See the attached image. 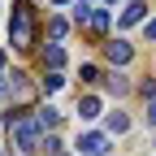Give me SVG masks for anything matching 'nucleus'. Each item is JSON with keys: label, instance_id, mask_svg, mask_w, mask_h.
<instances>
[{"label": "nucleus", "instance_id": "nucleus-1", "mask_svg": "<svg viewBox=\"0 0 156 156\" xmlns=\"http://www.w3.org/2000/svg\"><path fill=\"white\" fill-rule=\"evenodd\" d=\"M5 122H9V130H13V143L22 147V152H44V126H39V117L9 113Z\"/></svg>", "mask_w": 156, "mask_h": 156}, {"label": "nucleus", "instance_id": "nucleus-2", "mask_svg": "<svg viewBox=\"0 0 156 156\" xmlns=\"http://www.w3.org/2000/svg\"><path fill=\"white\" fill-rule=\"evenodd\" d=\"M30 35H35V9L26 0H17L13 13H9V44L13 48H30Z\"/></svg>", "mask_w": 156, "mask_h": 156}, {"label": "nucleus", "instance_id": "nucleus-3", "mask_svg": "<svg viewBox=\"0 0 156 156\" xmlns=\"http://www.w3.org/2000/svg\"><path fill=\"white\" fill-rule=\"evenodd\" d=\"M74 22H78V26H87L91 35H104V30H108V9H91V5H78V9H74Z\"/></svg>", "mask_w": 156, "mask_h": 156}, {"label": "nucleus", "instance_id": "nucleus-4", "mask_svg": "<svg viewBox=\"0 0 156 156\" xmlns=\"http://www.w3.org/2000/svg\"><path fill=\"white\" fill-rule=\"evenodd\" d=\"M30 95H35V87H30V74L13 69V74H9V100H13V104H26Z\"/></svg>", "mask_w": 156, "mask_h": 156}, {"label": "nucleus", "instance_id": "nucleus-5", "mask_svg": "<svg viewBox=\"0 0 156 156\" xmlns=\"http://www.w3.org/2000/svg\"><path fill=\"white\" fill-rule=\"evenodd\" d=\"M78 152L83 156H104L108 152V134H78Z\"/></svg>", "mask_w": 156, "mask_h": 156}, {"label": "nucleus", "instance_id": "nucleus-6", "mask_svg": "<svg viewBox=\"0 0 156 156\" xmlns=\"http://www.w3.org/2000/svg\"><path fill=\"white\" fill-rule=\"evenodd\" d=\"M104 56H108L113 65H126L130 56H134V48L126 44V39H117V44H104Z\"/></svg>", "mask_w": 156, "mask_h": 156}, {"label": "nucleus", "instance_id": "nucleus-7", "mask_svg": "<svg viewBox=\"0 0 156 156\" xmlns=\"http://www.w3.org/2000/svg\"><path fill=\"white\" fill-rule=\"evenodd\" d=\"M78 117H83V122H95V117H100V100H95V95H83V100H78Z\"/></svg>", "mask_w": 156, "mask_h": 156}, {"label": "nucleus", "instance_id": "nucleus-8", "mask_svg": "<svg viewBox=\"0 0 156 156\" xmlns=\"http://www.w3.org/2000/svg\"><path fill=\"white\" fill-rule=\"evenodd\" d=\"M61 65H65L61 44H48V48H44V69H61Z\"/></svg>", "mask_w": 156, "mask_h": 156}, {"label": "nucleus", "instance_id": "nucleus-9", "mask_svg": "<svg viewBox=\"0 0 156 156\" xmlns=\"http://www.w3.org/2000/svg\"><path fill=\"white\" fill-rule=\"evenodd\" d=\"M35 117H39V126H44V130H52L56 122H61V113H56L52 104H44V108H39V113H35Z\"/></svg>", "mask_w": 156, "mask_h": 156}, {"label": "nucleus", "instance_id": "nucleus-10", "mask_svg": "<svg viewBox=\"0 0 156 156\" xmlns=\"http://www.w3.org/2000/svg\"><path fill=\"white\" fill-rule=\"evenodd\" d=\"M130 130V117L126 113H108V134H126Z\"/></svg>", "mask_w": 156, "mask_h": 156}, {"label": "nucleus", "instance_id": "nucleus-11", "mask_svg": "<svg viewBox=\"0 0 156 156\" xmlns=\"http://www.w3.org/2000/svg\"><path fill=\"white\" fill-rule=\"evenodd\" d=\"M139 17H143V5L134 0V5H126V13H122V26H134Z\"/></svg>", "mask_w": 156, "mask_h": 156}, {"label": "nucleus", "instance_id": "nucleus-12", "mask_svg": "<svg viewBox=\"0 0 156 156\" xmlns=\"http://www.w3.org/2000/svg\"><path fill=\"white\" fill-rule=\"evenodd\" d=\"M104 87H108L113 95H126V91H130V83H126V74H113V78H108Z\"/></svg>", "mask_w": 156, "mask_h": 156}, {"label": "nucleus", "instance_id": "nucleus-13", "mask_svg": "<svg viewBox=\"0 0 156 156\" xmlns=\"http://www.w3.org/2000/svg\"><path fill=\"white\" fill-rule=\"evenodd\" d=\"M48 30H52V39H65V35H69V22H65V17H52Z\"/></svg>", "mask_w": 156, "mask_h": 156}, {"label": "nucleus", "instance_id": "nucleus-14", "mask_svg": "<svg viewBox=\"0 0 156 156\" xmlns=\"http://www.w3.org/2000/svg\"><path fill=\"white\" fill-rule=\"evenodd\" d=\"M61 83H65V78L56 74V69H52V74H44V91H48V95H52V91H61Z\"/></svg>", "mask_w": 156, "mask_h": 156}, {"label": "nucleus", "instance_id": "nucleus-15", "mask_svg": "<svg viewBox=\"0 0 156 156\" xmlns=\"http://www.w3.org/2000/svg\"><path fill=\"white\" fill-rule=\"evenodd\" d=\"M44 152L56 156V152H61V139H56V134H48V139H44Z\"/></svg>", "mask_w": 156, "mask_h": 156}, {"label": "nucleus", "instance_id": "nucleus-16", "mask_svg": "<svg viewBox=\"0 0 156 156\" xmlns=\"http://www.w3.org/2000/svg\"><path fill=\"white\" fill-rule=\"evenodd\" d=\"M143 95H147V100H156V78H147V83H143Z\"/></svg>", "mask_w": 156, "mask_h": 156}, {"label": "nucleus", "instance_id": "nucleus-17", "mask_svg": "<svg viewBox=\"0 0 156 156\" xmlns=\"http://www.w3.org/2000/svg\"><path fill=\"white\" fill-rule=\"evenodd\" d=\"M147 126H156V100L147 104Z\"/></svg>", "mask_w": 156, "mask_h": 156}, {"label": "nucleus", "instance_id": "nucleus-18", "mask_svg": "<svg viewBox=\"0 0 156 156\" xmlns=\"http://www.w3.org/2000/svg\"><path fill=\"white\" fill-rule=\"evenodd\" d=\"M0 100H9V83H5V78H0Z\"/></svg>", "mask_w": 156, "mask_h": 156}, {"label": "nucleus", "instance_id": "nucleus-19", "mask_svg": "<svg viewBox=\"0 0 156 156\" xmlns=\"http://www.w3.org/2000/svg\"><path fill=\"white\" fill-rule=\"evenodd\" d=\"M147 39H156V22H147Z\"/></svg>", "mask_w": 156, "mask_h": 156}, {"label": "nucleus", "instance_id": "nucleus-20", "mask_svg": "<svg viewBox=\"0 0 156 156\" xmlns=\"http://www.w3.org/2000/svg\"><path fill=\"white\" fill-rule=\"evenodd\" d=\"M0 65H5V52H0Z\"/></svg>", "mask_w": 156, "mask_h": 156}, {"label": "nucleus", "instance_id": "nucleus-21", "mask_svg": "<svg viewBox=\"0 0 156 156\" xmlns=\"http://www.w3.org/2000/svg\"><path fill=\"white\" fill-rule=\"evenodd\" d=\"M108 5H117V0H108Z\"/></svg>", "mask_w": 156, "mask_h": 156}]
</instances>
